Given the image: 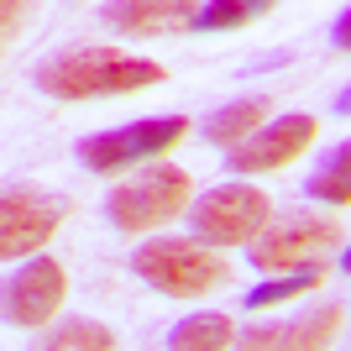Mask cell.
<instances>
[{
    "instance_id": "obj_16",
    "label": "cell",
    "mask_w": 351,
    "mask_h": 351,
    "mask_svg": "<svg viewBox=\"0 0 351 351\" xmlns=\"http://www.w3.org/2000/svg\"><path fill=\"white\" fill-rule=\"evenodd\" d=\"M325 283V263H309L299 267V273H289V278H267L257 283V289L247 293V309H273V304H289V299H299V293L320 289Z\"/></svg>"
},
{
    "instance_id": "obj_14",
    "label": "cell",
    "mask_w": 351,
    "mask_h": 351,
    "mask_svg": "<svg viewBox=\"0 0 351 351\" xmlns=\"http://www.w3.org/2000/svg\"><path fill=\"white\" fill-rule=\"evenodd\" d=\"M32 351H116V330H105L100 320H63L43 330Z\"/></svg>"
},
{
    "instance_id": "obj_5",
    "label": "cell",
    "mask_w": 351,
    "mask_h": 351,
    "mask_svg": "<svg viewBox=\"0 0 351 351\" xmlns=\"http://www.w3.org/2000/svg\"><path fill=\"white\" fill-rule=\"evenodd\" d=\"M330 247H341V220H330V215H283L247 247V257H252L257 273H289V267L299 273V267L320 263Z\"/></svg>"
},
{
    "instance_id": "obj_3",
    "label": "cell",
    "mask_w": 351,
    "mask_h": 351,
    "mask_svg": "<svg viewBox=\"0 0 351 351\" xmlns=\"http://www.w3.org/2000/svg\"><path fill=\"white\" fill-rule=\"evenodd\" d=\"M189 194H194V178L184 173V168H173V162H158V168H147V173L116 184L110 199H105V215H110L116 231L142 236V231L168 226L173 215H184V210H189Z\"/></svg>"
},
{
    "instance_id": "obj_7",
    "label": "cell",
    "mask_w": 351,
    "mask_h": 351,
    "mask_svg": "<svg viewBox=\"0 0 351 351\" xmlns=\"http://www.w3.org/2000/svg\"><path fill=\"white\" fill-rule=\"evenodd\" d=\"M63 220H69V199L47 189H5L0 199V257L5 263H27L32 252H43L53 241Z\"/></svg>"
},
{
    "instance_id": "obj_15",
    "label": "cell",
    "mask_w": 351,
    "mask_h": 351,
    "mask_svg": "<svg viewBox=\"0 0 351 351\" xmlns=\"http://www.w3.org/2000/svg\"><path fill=\"white\" fill-rule=\"evenodd\" d=\"M309 199H320V205H351V142H341L330 152L325 168H315V178L304 184Z\"/></svg>"
},
{
    "instance_id": "obj_17",
    "label": "cell",
    "mask_w": 351,
    "mask_h": 351,
    "mask_svg": "<svg viewBox=\"0 0 351 351\" xmlns=\"http://www.w3.org/2000/svg\"><path fill=\"white\" fill-rule=\"evenodd\" d=\"M267 16V0H215V5H199V32H236Z\"/></svg>"
},
{
    "instance_id": "obj_1",
    "label": "cell",
    "mask_w": 351,
    "mask_h": 351,
    "mask_svg": "<svg viewBox=\"0 0 351 351\" xmlns=\"http://www.w3.org/2000/svg\"><path fill=\"white\" fill-rule=\"evenodd\" d=\"M162 79V63L121 53V47H73L37 69V89L53 100H100V95H132Z\"/></svg>"
},
{
    "instance_id": "obj_11",
    "label": "cell",
    "mask_w": 351,
    "mask_h": 351,
    "mask_svg": "<svg viewBox=\"0 0 351 351\" xmlns=\"http://www.w3.org/2000/svg\"><path fill=\"white\" fill-rule=\"evenodd\" d=\"M105 27L126 32V37H158V32L199 27V11L178 0H121V5H105Z\"/></svg>"
},
{
    "instance_id": "obj_4",
    "label": "cell",
    "mask_w": 351,
    "mask_h": 351,
    "mask_svg": "<svg viewBox=\"0 0 351 351\" xmlns=\"http://www.w3.org/2000/svg\"><path fill=\"white\" fill-rule=\"evenodd\" d=\"M189 226H194V241H205V247H215V252L252 247V241L273 226V205H267V194L252 189V184H226V189H210V194L194 199Z\"/></svg>"
},
{
    "instance_id": "obj_8",
    "label": "cell",
    "mask_w": 351,
    "mask_h": 351,
    "mask_svg": "<svg viewBox=\"0 0 351 351\" xmlns=\"http://www.w3.org/2000/svg\"><path fill=\"white\" fill-rule=\"evenodd\" d=\"M69 299V273L58 257H32L11 273L5 283V320L16 330H43Z\"/></svg>"
},
{
    "instance_id": "obj_18",
    "label": "cell",
    "mask_w": 351,
    "mask_h": 351,
    "mask_svg": "<svg viewBox=\"0 0 351 351\" xmlns=\"http://www.w3.org/2000/svg\"><path fill=\"white\" fill-rule=\"evenodd\" d=\"M0 16H5V43H11V37H16V32H21V27H27V5H16V0H11V5H5V11H0Z\"/></svg>"
},
{
    "instance_id": "obj_2",
    "label": "cell",
    "mask_w": 351,
    "mask_h": 351,
    "mask_svg": "<svg viewBox=\"0 0 351 351\" xmlns=\"http://www.w3.org/2000/svg\"><path fill=\"white\" fill-rule=\"evenodd\" d=\"M132 267L147 283L168 299H199V293L220 289L231 278V263L226 252L205 247V241H189V236H168V241H147L132 257Z\"/></svg>"
},
{
    "instance_id": "obj_13",
    "label": "cell",
    "mask_w": 351,
    "mask_h": 351,
    "mask_svg": "<svg viewBox=\"0 0 351 351\" xmlns=\"http://www.w3.org/2000/svg\"><path fill=\"white\" fill-rule=\"evenodd\" d=\"M231 315H189L168 330V351H231Z\"/></svg>"
},
{
    "instance_id": "obj_9",
    "label": "cell",
    "mask_w": 351,
    "mask_h": 351,
    "mask_svg": "<svg viewBox=\"0 0 351 351\" xmlns=\"http://www.w3.org/2000/svg\"><path fill=\"white\" fill-rule=\"evenodd\" d=\"M341 315H346L341 304H320L293 320L247 325V330H236V351H325L341 330Z\"/></svg>"
},
{
    "instance_id": "obj_20",
    "label": "cell",
    "mask_w": 351,
    "mask_h": 351,
    "mask_svg": "<svg viewBox=\"0 0 351 351\" xmlns=\"http://www.w3.org/2000/svg\"><path fill=\"white\" fill-rule=\"evenodd\" d=\"M336 110H341V116H351V89H341V100H336Z\"/></svg>"
},
{
    "instance_id": "obj_21",
    "label": "cell",
    "mask_w": 351,
    "mask_h": 351,
    "mask_svg": "<svg viewBox=\"0 0 351 351\" xmlns=\"http://www.w3.org/2000/svg\"><path fill=\"white\" fill-rule=\"evenodd\" d=\"M341 267H346V273H351V247H346V257H341Z\"/></svg>"
},
{
    "instance_id": "obj_10",
    "label": "cell",
    "mask_w": 351,
    "mask_h": 351,
    "mask_svg": "<svg viewBox=\"0 0 351 351\" xmlns=\"http://www.w3.org/2000/svg\"><path fill=\"white\" fill-rule=\"evenodd\" d=\"M315 136H320V121L315 116H278L273 126H263V132L252 136V142L236 147L231 168L236 173H273V168H289L304 147H315Z\"/></svg>"
},
{
    "instance_id": "obj_19",
    "label": "cell",
    "mask_w": 351,
    "mask_h": 351,
    "mask_svg": "<svg viewBox=\"0 0 351 351\" xmlns=\"http://www.w3.org/2000/svg\"><path fill=\"white\" fill-rule=\"evenodd\" d=\"M336 47H341V53H351V5L341 11V21H336Z\"/></svg>"
},
{
    "instance_id": "obj_6",
    "label": "cell",
    "mask_w": 351,
    "mask_h": 351,
    "mask_svg": "<svg viewBox=\"0 0 351 351\" xmlns=\"http://www.w3.org/2000/svg\"><path fill=\"white\" fill-rule=\"evenodd\" d=\"M184 136H189V121L184 116L132 121V126H121V132H100V136H89V142H79V162H84L89 173H121V168H132V162L173 152Z\"/></svg>"
},
{
    "instance_id": "obj_12",
    "label": "cell",
    "mask_w": 351,
    "mask_h": 351,
    "mask_svg": "<svg viewBox=\"0 0 351 351\" xmlns=\"http://www.w3.org/2000/svg\"><path fill=\"white\" fill-rule=\"evenodd\" d=\"M263 121H267V100H236V105H220L215 116L205 121V136L215 147H241V142H252V136L263 132Z\"/></svg>"
}]
</instances>
